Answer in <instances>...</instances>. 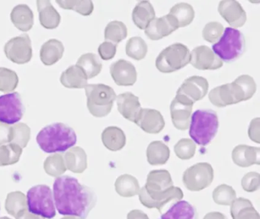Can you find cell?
Returning a JSON list of instances; mask_svg holds the SVG:
<instances>
[{"label": "cell", "instance_id": "6da1fadb", "mask_svg": "<svg viewBox=\"0 0 260 219\" xmlns=\"http://www.w3.org/2000/svg\"><path fill=\"white\" fill-rule=\"evenodd\" d=\"M54 202L60 214L86 219L95 207L97 196L90 187L82 185L77 178L60 176L54 180Z\"/></svg>", "mask_w": 260, "mask_h": 219}, {"label": "cell", "instance_id": "7a4b0ae2", "mask_svg": "<svg viewBox=\"0 0 260 219\" xmlns=\"http://www.w3.org/2000/svg\"><path fill=\"white\" fill-rule=\"evenodd\" d=\"M182 198L183 192L179 187H173L171 175L167 170L150 171L145 186L139 192L142 205L148 208H157L159 212H162L166 204Z\"/></svg>", "mask_w": 260, "mask_h": 219}, {"label": "cell", "instance_id": "3957f363", "mask_svg": "<svg viewBox=\"0 0 260 219\" xmlns=\"http://www.w3.org/2000/svg\"><path fill=\"white\" fill-rule=\"evenodd\" d=\"M256 91L255 81L248 75L239 76L232 83L214 88L208 94L210 101L217 107H224L249 100Z\"/></svg>", "mask_w": 260, "mask_h": 219}, {"label": "cell", "instance_id": "277c9868", "mask_svg": "<svg viewBox=\"0 0 260 219\" xmlns=\"http://www.w3.org/2000/svg\"><path fill=\"white\" fill-rule=\"evenodd\" d=\"M36 141L45 153H57L74 147L77 136L75 131L68 125L56 123L43 128L38 134Z\"/></svg>", "mask_w": 260, "mask_h": 219}, {"label": "cell", "instance_id": "5b68a950", "mask_svg": "<svg viewBox=\"0 0 260 219\" xmlns=\"http://www.w3.org/2000/svg\"><path fill=\"white\" fill-rule=\"evenodd\" d=\"M218 126L216 112L211 110H198L191 115L189 135L194 142L205 146L215 136Z\"/></svg>", "mask_w": 260, "mask_h": 219}, {"label": "cell", "instance_id": "8992f818", "mask_svg": "<svg viewBox=\"0 0 260 219\" xmlns=\"http://www.w3.org/2000/svg\"><path fill=\"white\" fill-rule=\"evenodd\" d=\"M87 107L95 117H104L112 111L117 96L113 88L104 84L87 85L85 88Z\"/></svg>", "mask_w": 260, "mask_h": 219}, {"label": "cell", "instance_id": "52a82bcc", "mask_svg": "<svg viewBox=\"0 0 260 219\" xmlns=\"http://www.w3.org/2000/svg\"><path fill=\"white\" fill-rule=\"evenodd\" d=\"M245 47L243 33L233 27H226L220 41L212 46V50L222 61L231 62L244 53Z\"/></svg>", "mask_w": 260, "mask_h": 219}, {"label": "cell", "instance_id": "ba28073f", "mask_svg": "<svg viewBox=\"0 0 260 219\" xmlns=\"http://www.w3.org/2000/svg\"><path fill=\"white\" fill-rule=\"evenodd\" d=\"M27 206L29 212L44 218L56 216L52 190L47 185H36L27 193Z\"/></svg>", "mask_w": 260, "mask_h": 219}, {"label": "cell", "instance_id": "9c48e42d", "mask_svg": "<svg viewBox=\"0 0 260 219\" xmlns=\"http://www.w3.org/2000/svg\"><path fill=\"white\" fill-rule=\"evenodd\" d=\"M190 52L180 43L172 44L164 49L156 59V67L162 73H171L184 68L189 63Z\"/></svg>", "mask_w": 260, "mask_h": 219}, {"label": "cell", "instance_id": "30bf717a", "mask_svg": "<svg viewBox=\"0 0 260 219\" xmlns=\"http://www.w3.org/2000/svg\"><path fill=\"white\" fill-rule=\"evenodd\" d=\"M214 179V170L206 162L198 163L188 167L183 173L182 182L190 191H201L211 185Z\"/></svg>", "mask_w": 260, "mask_h": 219}, {"label": "cell", "instance_id": "8fae6325", "mask_svg": "<svg viewBox=\"0 0 260 219\" xmlns=\"http://www.w3.org/2000/svg\"><path fill=\"white\" fill-rule=\"evenodd\" d=\"M25 106L18 92L0 96V123L14 125L24 116Z\"/></svg>", "mask_w": 260, "mask_h": 219}, {"label": "cell", "instance_id": "7c38bea8", "mask_svg": "<svg viewBox=\"0 0 260 219\" xmlns=\"http://www.w3.org/2000/svg\"><path fill=\"white\" fill-rule=\"evenodd\" d=\"M7 57L13 62L25 64L32 58L31 41L28 34H22L12 38L4 47Z\"/></svg>", "mask_w": 260, "mask_h": 219}, {"label": "cell", "instance_id": "4fadbf2b", "mask_svg": "<svg viewBox=\"0 0 260 219\" xmlns=\"http://www.w3.org/2000/svg\"><path fill=\"white\" fill-rule=\"evenodd\" d=\"M208 81L205 78L202 76H191L184 81L176 94L194 103V102L202 100L205 97L208 91Z\"/></svg>", "mask_w": 260, "mask_h": 219}, {"label": "cell", "instance_id": "5bb4252c", "mask_svg": "<svg viewBox=\"0 0 260 219\" xmlns=\"http://www.w3.org/2000/svg\"><path fill=\"white\" fill-rule=\"evenodd\" d=\"M193 105L194 103L176 94L170 105L172 121L176 129L186 130L189 128Z\"/></svg>", "mask_w": 260, "mask_h": 219}, {"label": "cell", "instance_id": "9a60e30c", "mask_svg": "<svg viewBox=\"0 0 260 219\" xmlns=\"http://www.w3.org/2000/svg\"><path fill=\"white\" fill-rule=\"evenodd\" d=\"M190 63L200 70H214L223 65V61L207 46L196 47L190 53Z\"/></svg>", "mask_w": 260, "mask_h": 219}, {"label": "cell", "instance_id": "2e32d148", "mask_svg": "<svg viewBox=\"0 0 260 219\" xmlns=\"http://www.w3.org/2000/svg\"><path fill=\"white\" fill-rule=\"evenodd\" d=\"M178 28L176 20L171 15H167L152 20L146 27L145 33L149 39L158 41L171 34Z\"/></svg>", "mask_w": 260, "mask_h": 219}, {"label": "cell", "instance_id": "e0dca14e", "mask_svg": "<svg viewBox=\"0 0 260 219\" xmlns=\"http://www.w3.org/2000/svg\"><path fill=\"white\" fill-rule=\"evenodd\" d=\"M110 73L114 82L119 86H132L138 77L135 65L124 59H119L112 63Z\"/></svg>", "mask_w": 260, "mask_h": 219}, {"label": "cell", "instance_id": "ac0fdd59", "mask_svg": "<svg viewBox=\"0 0 260 219\" xmlns=\"http://www.w3.org/2000/svg\"><path fill=\"white\" fill-rule=\"evenodd\" d=\"M147 133L158 134L164 129L165 120L159 111L153 109H141L135 123Z\"/></svg>", "mask_w": 260, "mask_h": 219}, {"label": "cell", "instance_id": "d6986e66", "mask_svg": "<svg viewBox=\"0 0 260 219\" xmlns=\"http://www.w3.org/2000/svg\"><path fill=\"white\" fill-rule=\"evenodd\" d=\"M218 12L225 21L232 27H240L246 23V12L237 1L223 0L220 2Z\"/></svg>", "mask_w": 260, "mask_h": 219}, {"label": "cell", "instance_id": "ffe728a7", "mask_svg": "<svg viewBox=\"0 0 260 219\" xmlns=\"http://www.w3.org/2000/svg\"><path fill=\"white\" fill-rule=\"evenodd\" d=\"M116 98L120 114L124 118L135 123L141 110L139 97L132 93L126 92L119 94Z\"/></svg>", "mask_w": 260, "mask_h": 219}, {"label": "cell", "instance_id": "44dd1931", "mask_svg": "<svg viewBox=\"0 0 260 219\" xmlns=\"http://www.w3.org/2000/svg\"><path fill=\"white\" fill-rule=\"evenodd\" d=\"M259 148L246 144H239L232 152V159L239 167H247L253 164H259Z\"/></svg>", "mask_w": 260, "mask_h": 219}, {"label": "cell", "instance_id": "7402d4cb", "mask_svg": "<svg viewBox=\"0 0 260 219\" xmlns=\"http://www.w3.org/2000/svg\"><path fill=\"white\" fill-rule=\"evenodd\" d=\"M38 10L39 21L42 27L46 29H55L60 23V15L54 9L51 2L48 0H38Z\"/></svg>", "mask_w": 260, "mask_h": 219}, {"label": "cell", "instance_id": "603a6c76", "mask_svg": "<svg viewBox=\"0 0 260 219\" xmlns=\"http://www.w3.org/2000/svg\"><path fill=\"white\" fill-rule=\"evenodd\" d=\"M10 18L15 27L22 31H28L34 25V14L27 5L16 6L12 10Z\"/></svg>", "mask_w": 260, "mask_h": 219}, {"label": "cell", "instance_id": "cb8c5ba5", "mask_svg": "<svg viewBox=\"0 0 260 219\" xmlns=\"http://www.w3.org/2000/svg\"><path fill=\"white\" fill-rule=\"evenodd\" d=\"M67 169L76 173H81L87 168V155L80 147H73L63 155Z\"/></svg>", "mask_w": 260, "mask_h": 219}, {"label": "cell", "instance_id": "d4e9b609", "mask_svg": "<svg viewBox=\"0 0 260 219\" xmlns=\"http://www.w3.org/2000/svg\"><path fill=\"white\" fill-rule=\"evenodd\" d=\"M64 47L58 40L51 39L42 45L40 58L45 65H52L63 57Z\"/></svg>", "mask_w": 260, "mask_h": 219}, {"label": "cell", "instance_id": "484cf974", "mask_svg": "<svg viewBox=\"0 0 260 219\" xmlns=\"http://www.w3.org/2000/svg\"><path fill=\"white\" fill-rule=\"evenodd\" d=\"M60 83L68 88H84L88 79L83 70L78 65H71L60 76Z\"/></svg>", "mask_w": 260, "mask_h": 219}, {"label": "cell", "instance_id": "4316f807", "mask_svg": "<svg viewBox=\"0 0 260 219\" xmlns=\"http://www.w3.org/2000/svg\"><path fill=\"white\" fill-rule=\"evenodd\" d=\"M102 141L106 149L112 152H118L125 145V134L122 129L117 126H109L103 130Z\"/></svg>", "mask_w": 260, "mask_h": 219}, {"label": "cell", "instance_id": "83f0119b", "mask_svg": "<svg viewBox=\"0 0 260 219\" xmlns=\"http://www.w3.org/2000/svg\"><path fill=\"white\" fill-rule=\"evenodd\" d=\"M155 11L151 3L148 1L138 3L132 12V19L138 28L145 30L149 23L155 18Z\"/></svg>", "mask_w": 260, "mask_h": 219}, {"label": "cell", "instance_id": "f1b7e54d", "mask_svg": "<svg viewBox=\"0 0 260 219\" xmlns=\"http://www.w3.org/2000/svg\"><path fill=\"white\" fill-rule=\"evenodd\" d=\"M231 214L233 219H260L259 214L252 202L245 198H238L232 202Z\"/></svg>", "mask_w": 260, "mask_h": 219}, {"label": "cell", "instance_id": "f546056e", "mask_svg": "<svg viewBox=\"0 0 260 219\" xmlns=\"http://www.w3.org/2000/svg\"><path fill=\"white\" fill-rule=\"evenodd\" d=\"M160 219H198L196 208L187 201H178Z\"/></svg>", "mask_w": 260, "mask_h": 219}, {"label": "cell", "instance_id": "4dcf8cb0", "mask_svg": "<svg viewBox=\"0 0 260 219\" xmlns=\"http://www.w3.org/2000/svg\"><path fill=\"white\" fill-rule=\"evenodd\" d=\"M170 151L162 141H155L149 144L147 149V158L151 165H162L168 161Z\"/></svg>", "mask_w": 260, "mask_h": 219}, {"label": "cell", "instance_id": "1f68e13d", "mask_svg": "<svg viewBox=\"0 0 260 219\" xmlns=\"http://www.w3.org/2000/svg\"><path fill=\"white\" fill-rule=\"evenodd\" d=\"M117 193L123 197H132L139 194L140 185L138 179L130 174H123L117 178L115 184Z\"/></svg>", "mask_w": 260, "mask_h": 219}, {"label": "cell", "instance_id": "d6a6232c", "mask_svg": "<svg viewBox=\"0 0 260 219\" xmlns=\"http://www.w3.org/2000/svg\"><path fill=\"white\" fill-rule=\"evenodd\" d=\"M77 65L82 68L87 79L95 77L101 72L103 64L95 53H88L82 55L77 61Z\"/></svg>", "mask_w": 260, "mask_h": 219}, {"label": "cell", "instance_id": "836d02e7", "mask_svg": "<svg viewBox=\"0 0 260 219\" xmlns=\"http://www.w3.org/2000/svg\"><path fill=\"white\" fill-rule=\"evenodd\" d=\"M178 24V27L189 25L194 18V11L191 5L185 3H178L170 9V14Z\"/></svg>", "mask_w": 260, "mask_h": 219}, {"label": "cell", "instance_id": "e575fe53", "mask_svg": "<svg viewBox=\"0 0 260 219\" xmlns=\"http://www.w3.org/2000/svg\"><path fill=\"white\" fill-rule=\"evenodd\" d=\"M5 207L7 212L16 218L22 211L28 209L25 195L19 191L9 193L6 200Z\"/></svg>", "mask_w": 260, "mask_h": 219}, {"label": "cell", "instance_id": "d590c367", "mask_svg": "<svg viewBox=\"0 0 260 219\" xmlns=\"http://www.w3.org/2000/svg\"><path fill=\"white\" fill-rule=\"evenodd\" d=\"M22 149L13 143L0 145V167L13 165L20 159Z\"/></svg>", "mask_w": 260, "mask_h": 219}, {"label": "cell", "instance_id": "8d00e7d4", "mask_svg": "<svg viewBox=\"0 0 260 219\" xmlns=\"http://www.w3.org/2000/svg\"><path fill=\"white\" fill-rule=\"evenodd\" d=\"M127 28L124 23L119 21H111L105 29V39L106 41L115 43V44L122 41L127 38Z\"/></svg>", "mask_w": 260, "mask_h": 219}, {"label": "cell", "instance_id": "74e56055", "mask_svg": "<svg viewBox=\"0 0 260 219\" xmlns=\"http://www.w3.org/2000/svg\"><path fill=\"white\" fill-rule=\"evenodd\" d=\"M147 49V44L141 36H134L126 44V54L135 60H141L145 58Z\"/></svg>", "mask_w": 260, "mask_h": 219}, {"label": "cell", "instance_id": "f35d334b", "mask_svg": "<svg viewBox=\"0 0 260 219\" xmlns=\"http://www.w3.org/2000/svg\"><path fill=\"white\" fill-rule=\"evenodd\" d=\"M44 168L45 172L51 176H61L68 170L63 156L60 154L48 157L44 163Z\"/></svg>", "mask_w": 260, "mask_h": 219}, {"label": "cell", "instance_id": "ab89813d", "mask_svg": "<svg viewBox=\"0 0 260 219\" xmlns=\"http://www.w3.org/2000/svg\"><path fill=\"white\" fill-rule=\"evenodd\" d=\"M57 4L61 7L62 9H70V10H74L77 13L83 15V16H88L90 15L93 12V3L90 0H68V1H57Z\"/></svg>", "mask_w": 260, "mask_h": 219}, {"label": "cell", "instance_id": "60d3db41", "mask_svg": "<svg viewBox=\"0 0 260 219\" xmlns=\"http://www.w3.org/2000/svg\"><path fill=\"white\" fill-rule=\"evenodd\" d=\"M212 196L217 205H231L235 200L237 193L231 186L221 184L214 189Z\"/></svg>", "mask_w": 260, "mask_h": 219}, {"label": "cell", "instance_id": "b9f144b4", "mask_svg": "<svg viewBox=\"0 0 260 219\" xmlns=\"http://www.w3.org/2000/svg\"><path fill=\"white\" fill-rule=\"evenodd\" d=\"M19 77L16 71L0 67V91L10 92L17 88Z\"/></svg>", "mask_w": 260, "mask_h": 219}, {"label": "cell", "instance_id": "7bdbcfd3", "mask_svg": "<svg viewBox=\"0 0 260 219\" xmlns=\"http://www.w3.org/2000/svg\"><path fill=\"white\" fill-rule=\"evenodd\" d=\"M196 143L189 138H182L174 146L176 156L182 160L191 159L196 154Z\"/></svg>", "mask_w": 260, "mask_h": 219}, {"label": "cell", "instance_id": "ee69618b", "mask_svg": "<svg viewBox=\"0 0 260 219\" xmlns=\"http://www.w3.org/2000/svg\"><path fill=\"white\" fill-rule=\"evenodd\" d=\"M14 137H13V144H18L22 149L26 147L31 137V129L28 125L25 123H16L13 125Z\"/></svg>", "mask_w": 260, "mask_h": 219}, {"label": "cell", "instance_id": "f6af8a7d", "mask_svg": "<svg viewBox=\"0 0 260 219\" xmlns=\"http://www.w3.org/2000/svg\"><path fill=\"white\" fill-rule=\"evenodd\" d=\"M223 32V26L220 22L211 21L204 27L202 36L204 40L209 43H215Z\"/></svg>", "mask_w": 260, "mask_h": 219}, {"label": "cell", "instance_id": "bcb514c9", "mask_svg": "<svg viewBox=\"0 0 260 219\" xmlns=\"http://www.w3.org/2000/svg\"><path fill=\"white\" fill-rule=\"evenodd\" d=\"M260 175L256 172H249L244 175L241 180L243 190L248 193L256 191L260 187Z\"/></svg>", "mask_w": 260, "mask_h": 219}, {"label": "cell", "instance_id": "7dc6e473", "mask_svg": "<svg viewBox=\"0 0 260 219\" xmlns=\"http://www.w3.org/2000/svg\"><path fill=\"white\" fill-rule=\"evenodd\" d=\"M116 50L117 44L109 42V41H105L103 44H100L98 49L100 57L103 60H109V59H112V58L115 57Z\"/></svg>", "mask_w": 260, "mask_h": 219}, {"label": "cell", "instance_id": "c3c4849f", "mask_svg": "<svg viewBox=\"0 0 260 219\" xmlns=\"http://www.w3.org/2000/svg\"><path fill=\"white\" fill-rule=\"evenodd\" d=\"M13 126L0 123V145L13 142Z\"/></svg>", "mask_w": 260, "mask_h": 219}, {"label": "cell", "instance_id": "681fc988", "mask_svg": "<svg viewBox=\"0 0 260 219\" xmlns=\"http://www.w3.org/2000/svg\"><path fill=\"white\" fill-rule=\"evenodd\" d=\"M248 134L252 141L259 143V118L253 119L251 121Z\"/></svg>", "mask_w": 260, "mask_h": 219}, {"label": "cell", "instance_id": "f907efd6", "mask_svg": "<svg viewBox=\"0 0 260 219\" xmlns=\"http://www.w3.org/2000/svg\"><path fill=\"white\" fill-rule=\"evenodd\" d=\"M127 219H149V217L141 210L135 209L127 214Z\"/></svg>", "mask_w": 260, "mask_h": 219}, {"label": "cell", "instance_id": "816d5d0a", "mask_svg": "<svg viewBox=\"0 0 260 219\" xmlns=\"http://www.w3.org/2000/svg\"><path fill=\"white\" fill-rule=\"evenodd\" d=\"M16 219H45L44 217H40V216L36 215L32 213L29 212L28 209H25V211H22Z\"/></svg>", "mask_w": 260, "mask_h": 219}, {"label": "cell", "instance_id": "f5cc1de1", "mask_svg": "<svg viewBox=\"0 0 260 219\" xmlns=\"http://www.w3.org/2000/svg\"><path fill=\"white\" fill-rule=\"evenodd\" d=\"M203 219H228V217L222 213L213 211V212L208 213Z\"/></svg>", "mask_w": 260, "mask_h": 219}, {"label": "cell", "instance_id": "db71d44e", "mask_svg": "<svg viewBox=\"0 0 260 219\" xmlns=\"http://www.w3.org/2000/svg\"><path fill=\"white\" fill-rule=\"evenodd\" d=\"M61 219H81L78 217H75V216H67V217H63Z\"/></svg>", "mask_w": 260, "mask_h": 219}, {"label": "cell", "instance_id": "11a10c76", "mask_svg": "<svg viewBox=\"0 0 260 219\" xmlns=\"http://www.w3.org/2000/svg\"><path fill=\"white\" fill-rule=\"evenodd\" d=\"M0 219H11V218H10V217H0Z\"/></svg>", "mask_w": 260, "mask_h": 219}]
</instances>
